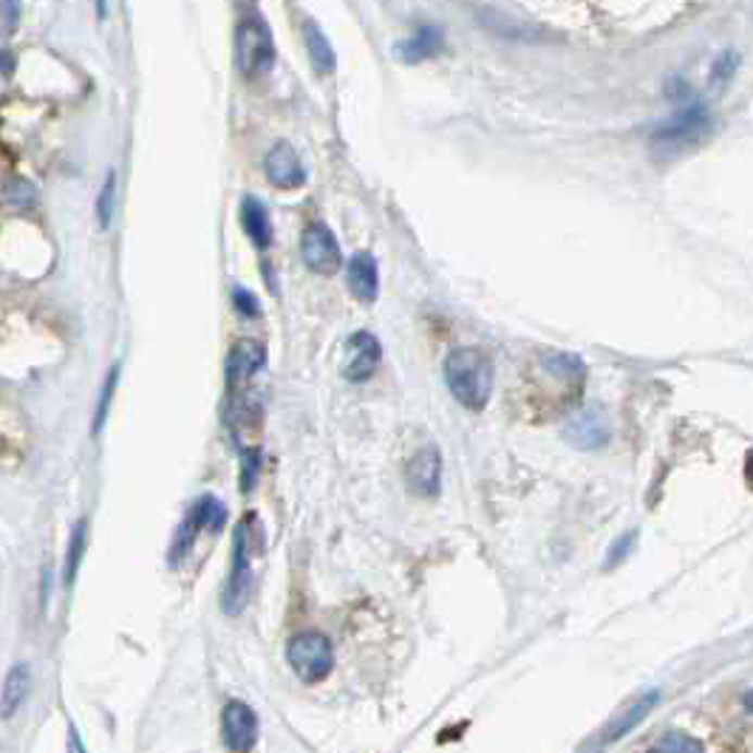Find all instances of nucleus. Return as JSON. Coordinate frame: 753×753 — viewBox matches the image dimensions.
Returning <instances> with one entry per match:
<instances>
[{
    "label": "nucleus",
    "instance_id": "nucleus-1",
    "mask_svg": "<svg viewBox=\"0 0 753 753\" xmlns=\"http://www.w3.org/2000/svg\"><path fill=\"white\" fill-rule=\"evenodd\" d=\"M445 382L467 411H481L493 397V360L474 346L453 349L445 360Z\"/></svg>",
    "mask_w": 753,
    "mask_h": 753
},
{
    "label": "nucleus",
    "instance_id": "nucleus-2",
    "mask_svg": "<svg viewBox=\"0 0 753 753\" xmlns=\"http://www.w3.org/2000/svg\"><path fill=\"white\" fill-rule=\"evenodd\" d=\"M266 352L259 340H238L227 354V394H230V423L238 416V411L259 409V397H252V386L264 372Z\"/></svg>",
    "mask_w": 753,
    "mask_h": 753
},
{
    "label": "nucleus",
    "instance_id": "nucleus-3",
    "mask_svg": "<svg viewBox=\"0 0 753 753\" xmlns=\"http://www.w3.org/2000/svg\"><path fill=\"white\" fill-rule=\"evenodd\" d=\"M236 65L247 79L273 72L275 37L261 15H247L236 26Z\"/></svg>",
    "mask_w": 753,
    "mask_h": 753
},
{
    "label": "nucleus",
    "instance_id": "nucleus-4",
    "mask_svg": "<svg viewBox=\"0 0 753 753\" xmlns=\"http://www.w3.org/2000/svg\"><path fill=\"white\" fill-rule=\"evenodd\" d=\"M287 663L298 680L317 686L335 668V645L321 631H298L287 643Z\"/></svg>",
    "mask_w": 753,
    "mask_h": 753
},
{
    "label": "nucleus",
    "instance_id": "nucleus-5",
    "mask_svg": "<svg viewBox=\"0 0 753 753\" xmlns=\"http://www.w3.org/2000/svg\"><path fill=\"white\" fill-rule=\"evenodd\" d=\"M252 592V544H250V516L244 522H238L236 536H233V564L230 578L224 587L222 610L227 615H238L250 601Z\"/></svg>",
    "mask_w": 753,
    "mask_h": 753
},
{
    "label": "nucleus",
    "instance_id": "nucleus-6",
    "mask_svg": "<svg viewBox=\"0 0 753 753\" xmlns=\"http://www.w3.org/2000/svg\"><path fill=\"white\" fill-rule=\"evenodd\" d=\"M224 524H227V507L215 495H199L193 507L187 510L185 522L179 527V536H176V541L171 547L173 564H179V559H185L190 553V547L196 544L199 532H222Z\"/></svg>",
    "mask_w": 753,
    "mask_h": 753
},
{
    "label": "nucleus",
    "instance_id": "nucleus-7",
    "mask_svg": "<svg viewBox=\"0 0 753 753\" xmlns=\"http://www.w3.org/2000/svg\"><path fill=\"white\" fill-rule=\"evenodd\" d=\"M711 128H714L711 114L700 102H694V105L680 108V111H675L668 120H663V123L652 130V142L668 145V148H682L686 142H700L705 134H711Z\"/></svg>",
    "mask_w": 753,
    "mask_h": 753
},
{
    "label": "nucleus",
    "instance_id": "nucleus-8",
    "mask_svg": "<svg viewBox=\"0 0 753 753\" xmlns=\"http://www.w3.org/2000/svg\"><path fill=\"white\" fill-rule=\"evenodd\" d=\"M301 259L312 273L335 275L340 273L343 252H340V241L335 238V233L323 222H315L309 224L301 236Z\"/></svg>",
    "mask_w": 753,
    "mask_h": 753
},
{
    "label": "nucleus",
    "instance_id": "nucleus-9",
    "mask_svg": "<svg viewBox=\"0 0 753 753\" xmlns=\"http://www.w3.org/2000/svg\"><path fill=\"white\" fill-rule=\"evenodd\" d=\"M259 714L244 700H230L222 711V742L230 753H250L259 742Z\"/></svg>",
    "mask_w": 753,
    "mask_h": 753
},
{
    "label": "nucleus",
    "instance_id": "nucleus-10",
    "mask_svg": "<svg viewBox=\"0 0 753 753\" xmlns=\"http://www.w3.org/2000/svg\"><path fill=\"white\" fill-rule=\"evenodd\" d=\"M661 691L657 689H652V691H645V694H640L638 700L631 705H626L620 714L615 717V723H610L606 728H603V733H598V739L592 742V748H587L583 753H603L610 745H615L617 739H624L626 733L629 731H635L640 723H643L649 714H652L654 708H657V703H661Z\"/></svg>",
    "mask_w": 753,
    "mask_h": 753
},
{
    "label": "nucleus",
    "instance_id": "nucleus-11",
    "mask_svg": "<svg viewBox=\"0 0 753 753\" xmlns=\"http://www.w3.org/2000/svg\"><path fill=\"white\" fill-rule=\"evenodd\" d=\"M382 360V346L380 340L374 338L372 331H354L349 343H346V357H343V377L349 382H363L368 380Z\"/></svg>",
    "mask_w": 753,
    "mask_h": 753
},
{
    "label": "nucleus",
    "instance_id": "nucleus-12",
    "mask_svg": "<svg viewBox=\"0 0 753 753\" xmlns=\"http://www.w3.org/2000/svg\"><path fill=\"white\" fill-rule=\"evenodd\" d=\"M567 442L578 451H601L610 445L612 428L601 409H583L567 423Z\"/></svg>",
    "mask_w": 753,
    "mask_h": 753
},
{
    "label": "nucleus",
    "instance_id": "nucleus-13",
    "mask_svg": "<svg viewBox=\"0 0 753 753\" xmlns=\"http://www.w3.org/2000/svg\"><path fill=\"white\" fill-rule=\"evenodd\" d=\"M264 173L266 179L280 190H294V187L306 185V167L289 142H278L273 151L266 153Z\"/></svg>",
    "mask_w": 753,
    "mask_h": 753
},
{
    "label": "nucleus",
    "instance_id": "nucleus-14",
    "mask_svg": "<svg viewBox=\"0 0 753 753\" xmlns=\"http://www.w3.org/2000/svg\"><path fill=\"white\" fill-rule=\"evenodd\" d=\"M409 488L423 499L439 493V485H442V456H439V448L425 445L411 456L409 462Z\"/></svg>",
    "mask_w": 753,
    "mask_h": 753
},
{
    "label": "nucleus",
    "instance_id": "nucleus-15",
    "mask_svg": "<svg viewBox=\"0 0 753 753\" xmlns=\"http://www.w3.org/2000/svg\"><path fill=\"white\" fill-rule=\"evenodd\" d=\"M346 278H349V289H352V294L357 301H377V292H380V269H377V261H374L372 252H357V255L349 261Z\"/></svg>",
    "mask_w": 753,
    "mask_h": 753
},
{
    "label": "nucleus",
    "instance_id": "nucleus-16",
    "mask_svg": "<svg viewBox=\"0 0 753 753\" xmlns=\"http://www.w3.org/2000/svg\"><path fill=\"white\" fill-rule=\"evenodd\" d=\"M445 46V37H442V29L434 26V23H423L409 40L397 43V58L405 60V63H419V60L437 58L439 51Z\"/></svg>",
    "mask_w": 753,
    "mask_h": 753
},
{
    "label": "nucleus",
    "instance_id": "nucleus-17",
    "mask_svg": "<svg viewBox=\"0 0 753 753\" xmlns=\"http://www.w3.org/2000/svg\"><path fill=\"white\" fill-rule=\"evenodd\" d=\"M32 691V666L29 663H17L9 668L7 680H3V694H0V708L3 719H12L23 708L26 696Z\"/></svg>",
    "mask_w": 753,
    "mask_h": 753
},
{
    "label": "nucleus",
    "instance_id": "nucleus-18",
    "mask_svg": "<svg viewBox=\"0 0 753 753\" xmlns=\"http://www.w3.org/2000/svg\"><path fill=\"white\" fill-rule=\"evenodd\" d=\"M241 224H244V233L252 244L259 250H269V244H273V222H269L264 201L255 199V196H247L244 204H241Z\"/></svg>",
    "mask_w": 753,
    "mask_h": 753
},
{
    "label": "nucleus",
    "instance_id": "nucleus-19",
    "mask_svg": "<svg viewBox=\"0 0 753 753\" xmlns=\"http://www.w3.org/2000/svg\"><path fill=\"white\" fill-rule=\"evenodd\" d=\"M303 43H306L309 60H312V68L317 74H335L338 68V54L331 49L329 37L323 35V29L315 21H303Z\"/></svg>",
    "mask_w": 753,
    "mask_h": 753
},
{
    "label": "nucleus",
    "instance_id": "nucleus-20",
    "mask_svg": "<svg viewBox=\"0 0 753 753\" xmlns=\"http://www.w3.org/2000/svg\"><path fill=\"white\" fill-rule=\"evenodd\" d=\"M86 547H88V522L86 518H79V522L74 524L72 538H68V550H65V569H63L65 587H74V581H77V573H79V564H83V555H86Z\"/></svg>",
    "mask_w": 753,
    "mask_h": 753
},
{
    "label": "nucleus",
    "instance_id": "nucleus-21",
    "mask_svg": "<svg viewBox=\"0 0 753 753\" xmlns=\"http://www.w3.org/2000/svg\"><path fill=\"white\" fill-rule=\"evenodd\" d=\"M645 753H708V751H705V745L694 737V733L672 728V731H666L663 737L654 739V745Z\"/></svg>",
    "mask_w": 753,
    "mask_h": 753
},
{
    "label": "nucleus",
    "instance_id": "nucleus-22",
    "mask_svg": "<svg viewBox=\"0 0 753 753\" xmlns=\"http://www.w3.org/2000/svg\"><path fill=\"white\" fill-rule=\"evenodd\" d=\"M544 366L550 368L555 377H561V380H567V382H581L583 374H587L581 360L573 357V354H547Z\"/></svg>",
    "mask_w": 753,
    "mask_h": 753
},
{
    "label": "nucleus",
    "instance_id": "nucleus-23",
    "mask_svg": "<svg viewBox=\"0 0 753 753\" xmlns=\"http://www.w3.org/2000/svg\"><path fill=\"white\" fill-rule=\"evenodd\" d=\"M116 380H120V366H114L108 372L105 382H102V394H100V405H97V416H93V434H100L102 425L108 419V411H111V400H114L116 391Z\"/></svg>",
    "mask_w": 753,
    "mask_h": 753
},
{
    "label": "nucleus",
    "instance_id": "nucleus-24",
    "mask_svg": "<svg viewBox=\"0 0 753 753\" xmlns=\"http://www.w3.org/2000/svg\"><path fill=\"white\" fill-rule=\"evenodd\" d=\"M114 208H116V173H108L100 199H97V218H100V227H108V224L114 222Z\"/></svg>",
    "mask_w": 753,
    "mask_h": 753
},
{
    "label": "nucleus",
    "instance_id": "nucleus-25",
    "mask_svg": "<svg viewBox=\"0 0 753 753\" xmlns=\"http://www.w3.org/2000/svg\"><path fill=\"white\" fill-rule=\"evenodd\" d=\"M259 474H261L259 448H247L244 456H241V490H244V493H250V490L255 488Z\"/></svg>",
    "mask_w": 753,
    "mask_h": 753
},
{
    "label": "nucleus",
    "instance_id": "nucleus-26",
    "mask_svg": "<svg viewBox=\"0 0 753 753\" xmlns=\"http://www.w3.org/2000/svg\"><path fill=\"white\" fill-rule=\"evenodd\" d=\"M739 65V51L733 49H725L723 54H719L717 60H714V65H711V83H728V79L733 77V72H737Z\"/></svg>",
    "mask_w": 753,
    "mask_h": 753
},
{
    "label": "nucleus",
    "instance_id": "nucleus-27",
    "mask_svg": "<svg viewBox=\"0 0 753 753\" xmlns=\"http://www.w3.org/2000/svg\"><path fill=\"white\" fill-rule=\"evenodd\" d=\"M7 201L12 204V208H32V204L37 201V190L32 187V181H26V179L9 181Z\"/></svg>",
    "mask_w": 753,
    "mask_h": 753
},
{
    "label": "nucleus",
    "instance_id": "nucleus-28",
    "mask_svg": "<svg viewBox=\"0 0 753 753\" xmlns=\"http://www.w3.org/2000/svg\"><path fill=\"white\" fill-rule=\"evenodd\" d=\"M635 541H638V530H631V532H626V536H620L612 544V550H610V555H606V569H615L617 564H624L626 559H629V553L635 550Z\"/></svg>",
    "mask_w": 753,
    "mask_h": 753
},
{
    "label": "nucleus",
    "instance_id": "nucleus-29",
    "mask_svg": "<svg viewBox=\"0 0 753 753\" xmlns=\"http://www.w3.org/2000/svg\"><path fill=\"white\" fill-rule=\"evenodd\" d=\"M233 306L241 312L244 317H259L261 315V303L259 298L244 287H233Z\"/></svg>",
    "mask_w": 753,
    "mask_h": 753
},
{
    "label": "nucleus",
    "instance_id": "nucleus-30",
    "mask_svg": "<svg viewBox=\"0 0 753 753\" xmlns=\"http://www.w3.org/2000/svg\"><path fill=\"white\" fill-rule=\"evenodd\" d=\"M65 753H86V745H83V739H79L77 728L74 725H68V737H65Z\"/></svg>",
    "mask_w": 753,
    "mask_h": 753
},
{
    "label": "nucleus",
    "instance_id": "nucleus-31",
    "mask_svg": "<svg viewBox=\"0 0 753 753\" xmlns=\"http://www.w3.org/2000/svg\"><path fill=\"white\" fill-rule=\"evenodd\" d=\"M3 12H7V29H12V26H15V21H17V15H21V7H17V3H12V0H7V3H3Z\"/></svg>",
    "mask_w": 753,
    "mask_h": 753
},
{
    "label": "nucleus",
    "instance_id": "nucleus-32",
    "mask_svg": "<svg viewBox=\"0 0 753 753\" xmlns=\"http://www.w3.org/2000/svg\"><path fill=\"white\" fill-rule=\"evenodd\" d=\"M742 705H745V711H748V714H751V717H753V689L748 691V694H745V700H742Z\"/></svg>",
    "mask_w": 753,
    "mask_h": 753
}]
</instances>
